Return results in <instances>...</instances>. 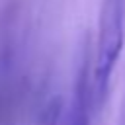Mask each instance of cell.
<instances>
[{"instance_id": "6da1fadb", "label": "cell", "mask_w": 125, "mask_h": 125, "mask_svg": "<svg viewBox=\"0 0 125 125\" xmlns=\"http://www.w3.org/2000/svg\"><path fill=\"white\" fill-rule=\"evenodd\" d=\"M123 8L121 0H107L102 12L100 35L92 70V100L102 104L109 90L113 68L123 51Z\"/></svg>"}, {"instance_id": "7a4b0ae2", "label": "cell", "mask_w": 125, "mask_h": 125, "mask_svg": "<svg viewBox=\"0 0 125 125\" xmlns=\"http://www.w3.org/2000/svg\"><path fill=\"white\" fill-rule=\"evenodd\" d=\"M66 125H90V102H88V88L84 76H80L76 84V92L66 115Z\"/></svg>"}]
</instances>
